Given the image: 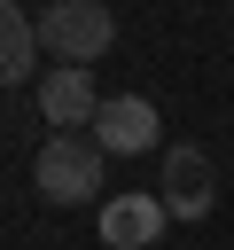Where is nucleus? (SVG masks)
<instances>
[{"label": "nucleus", "instance_id": "1", "mask_svg": "<svg viewBox=\"0 0 234 250\" xmlns=\"http://www.w3.org/2000/svg\"><path fill=\"white\" fill-rule=\"evenodd\" d=\"M31 23H39V47L55 62H70V70H86L94 55H109V39H117V23H109L101 0H47Z\"/></svg>", "mask_w": 234, "mask_h": 250}, {"label": "nucleus", "instance_id": "2", "mask_svg": "<svg viewBox=\"0 0 234 250\" xmlns=\"http://www.w3.org/2000/svg\"><path fill=\"white\" fill-rule=\"evenodd\" d=\"M31 188L47 203H94L101 195V148L78 141V133H55L39 148V164H31Z\"/></svg>", "mask_w": 234, "mask_h": 250}, {"label": "nucleus", "instance_id": "3", "mask_svg": "<svg viewBox=\"0 0 234 250\" xmlns=\"http://www.w3.org/2000/svg\"><path fill=\"white\" fill-rule=\"evenodd\" d=\"M156 141H164L156 102H140V94H109V102H101V117H94V148H101V156H140V148H156Z\"/></svg>", "mask_w": 234, "mask_h": 250}, {"label": "nucleus", "instance_id": "4", "mask_svg": "<svg viewBox=\"0 0 234 250\" xmlns=\"http://www.w3.org/2000/svg\"><path fill=\"white\" fill-rule=\"evenodd\" d=\"M218 203V188H211V156L187 141V148H164V211L172 219H203Z\"/></svg>", "mask_w": 234, "mask_h": 250}, {"label": "nucleus", "instance_id": "5", "mask_svg": "<svg viewBox=\"0 0 234 250\" xmlns=\"http://www.w3.org/2000/svg\"><path fill=\"white\" fill-rule=\"evenodd\" d=\"M39 109H47V125H94L101 117V94H94V78L86 70H70V62H55L47 78H39Z\"/></svg>", "mask_w": 234, "mask_h": 250}, {"label": "nucleus", "instance_id": "6", "mask_svg": "<svg viewBox=\"0 0 234 250\" xmlns=\"http://www.w3.org/2000/svg\"><path fill=\"white\" fill-rule=\"evenodd\" d=\"M164 195H117V203H101V242L109 250H148L156 234H164Z\"/></svg>", "mask_w": 234, "mask_h": 250}, {"label": "nucleus", "instance_id": "7", "mask_svg": "<svg viewBox=\"0 0 234 250\" xmlns=\"http://www.w3.org/2000/svg\"><path fill=\"white\" fill-rule=\"evenodd\" d=\"M31 62H39V23L16 0H0V86H23Z\"/></svg>", "mask_w": 234, "mask_h": 250}]
</instances>
